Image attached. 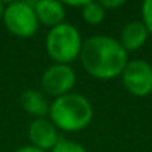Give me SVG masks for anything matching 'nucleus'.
<instances>
[{
  "instance_id": "obj_1",
  "label": "nucleus",
  "mask_w": 152,
  "mask_h": 152,
  "mask_svg": "<svg viewBox=\"0 0 152 152\" xmlns=\"http://www.w3.org/2000/svg\"><path fill=\"white\" fill-rule=\"evenodd\" d=\"M84 70L96 79L109 81L122 75L128 64V52L118 39L97 34L84 40L79 55Z\"/></svg>"
},
{
  "instance_id": "obj_2",
  "label": "nucleus",
  "mask_w": 152,
  "mask_h": 152,
  "mask_svg": "<svg viewBox=\"0 0 152 152\" xmlns=\"http://www.w3.org/2000/svg\"><path fill=\"white\" fill-rule=\"evenodd\" d=\"M94 116L91 102L78 93H69L57 97L49 104L48 118L58 128V131L76 133L87 128Z\"/></svg>"
},
{
  "instance_id": "obj_3",
  "label": "nucleus",
  "mask_w": 152,
  "mask_h": 152,
  "mask_svg": "<svg viewBox=\"0 0 152 152\" xmlns=\"http://www.w3.org/2000/svg\"><path fill=\"white\" fill-rule=\"evenodd\" d=\"M82 36L79 30L69 23H63L49 30L45 48L55 64H70L79 58L82 51Z\"/></svg>"
},
{
  "instance_id": "obj_4",
  "label": "nucleus",
  "mask_w": 152,
  "mask_h": 152,
  "mask_svg": "<svg viewBox=\"0 0 152 152\" xmlns=\"http://www.w3.org/2000/svg\"><path fill=\"white\" fill-rule=\"evenodd\" d=\"M5 27L17 37L28 39L39 28V21L33 8V2H11L5 6Z\"/></svg>"
},
{
  "instance_id": "obj_5",
  "label": "nucleus",
  "mask_w": 152,
  "mask_h": 152,
  "mask_svg": "<svg viewBox=\"0 0 152 152\" xmlns=\"http://www.w3.org/2000/svg\"><path fill=\"white\" fill-rule=\"evenodd\" d=\"M76 84V73L70 64H52L49 66L40 78L42 91L45 96L52 99L72 93Z\"/></svg>"
},
{
  "instance_id": "obj_6",
  "label": "nucleus",
  "mask_w": 152,
  "mask_h": 152,
  "mask_svg": "<svg viewBox=\"0 0 152 152\" xmlns=\"http://www.w3.org/2000/svg\"><path fill=\"white\" fill-rule=\"evenodd\" d=\"M125 90L134 97H146L152 93V66L145 60H131L122 75Z\"/></svg>"
},
{
  "instance_id": "obj_7",
  "label": "nucleus",
  "mask_w": 152,
  "mask_h": 152,
  "mask_svg": "<svg viewBox=\"0 0 152 152\" xmlns=\"http://www.w3.org/2000/svg\"><path fill=\"white\" fill-rule=\"evenodd\" d=\"M28 140L30 145L37 149L45 152L51 151L60 140L58 128L49 118H34L28 125Z\"/></svg>"
},
{
  "instance_id": "obj_8",
  "label": "nucleus",
  "mask_w": 152,
  "mask_h": 152,
  "mask_svg": "<svg viewBox=\"0 0 152 152\" xmlns=\"http://www.w3.org/2000/svg\"><path fill=\"white\" fill-rule=\"evenodd\" d=\"M33 8H34L39 24L48 27L49 30L64 23L66 6H64L63 2H55V0H39V2H33Z\"/></svg>"
},
{
  "instance_id": "obj_9",
  "label": "nucleus",
  "mask_w": 152,
  "mask_h": 152,
  "mask_svg": "<svg viewBox=\"0 0 152 152\" xmlns=\"http://www.w3.org/2000/svg\"><path fill=\"white\" fill-rule=\"evenodd\" d=\"M148 36L149 31L142 21H130L121 30V36L118 40L127 52H134L146 43Z\"/></svg>"
},
{
  "instance_id": "obj_10",
  "label": "nucleus",
  "mask_w": 152,
  "mask_h": 152,
  "mask_svg": "<svg viewBox=\"0 0 152 152\" xmlns=\"http://www.w3.org/2000/svg\"><path fill=\"white\" fill-rule=\"evenodd\" d=\"M49 104L51 103H48V99L43 91L30 88L21 94L23 109L34 118H46V115L49 113Z\"/></svg>"
},
{
  "instance_id": "obj_11",
  "label": "nucleus",
  "mask_w": 152,
  "mask_h": 152,
  "mask_svg": "<svg viewBox=\"0 0 152 152\" xmlns=\"http://www.w3.org/2000/svg\"><path fill=\"white\" fill-rule=\"evenodd\" d=\"M106 9L102 6L100 2H87L85 6L81 9V15L84 21L90 26H99L106 18Z\"/></svg>"
},
{
  "instance_id": "obj_12",
  "label": "nucleus",
  "mask_w": 152,
  "mask_h": 152,
  "mask_svg": "<svg viewBox=\"0 0 152 152\" xmlns=\"http://www.w3.org/2000/svg\"><path fill=\"white\" fill-rule=\"evenodd\" d=\"M49 152H87V149L81 143H78L76 140L60 137V140L57 142V145Z\"/></svg>"
},
{
  "instance_id": "obj_13",
  "label": "nucleus",
  "mask_w": 152,
  "mask_h": 152,
  "mask_svg": "<svg viewBox=\"0 0 152 152\" xmlns=\"http://www.w3.org/2000/svg\"><path fill=\"white\" fill-rule=\"evenodd\" d=\"M142 23L152 34V0H145L142 5Z\"/></svg>"
},
{
  "instance_id": "obj_14",
  "label": "nucleus",
  "mask_w": 152,
  "mask_h": 152,
  "mask_svg": "<svg viewBox=\"0 0 152 152\" xmlns=\"http://www.w3.org/2000/svg\"><path fill=\"white\" fill-rule=\"evenodd\" d=\"M102 3V6L106 9V11H109V9H115V8H119V6H122V5H125V2L124 0H103V2H100Z\"/></svg>"
},
{
  "instance_id": "obj_15",
  "label": "nucleus",
  "mask_w": 152,
  "mask_h": 152,
  "mask_svg": "<svg viewBox=\"0 0 152 152\" xmlns=\"http://www.w3.org/2000/svg\"><path fill=\"white\" fill-rule=\"evenodd\" d=\"M15 152H45V151H42V149H37V148H34V146H31V145H26V146H21V148H18Z\"/></svg>"
},
{
  "instance_id": "obj_16",
  "label": "nucleus",
  "mask_w": 152,
  "mask_h": 152,
  "mask_svg": "<svg viewBox=\"0 0 152 152\" xmlns=\"http://www.w3.org/2000/svg\"><path fill=\"white\" fill-rule=\"evenodd\" d=\"M5 3L0 2V21H3V15H5Z\"/></svg>"
}]
</instances>
